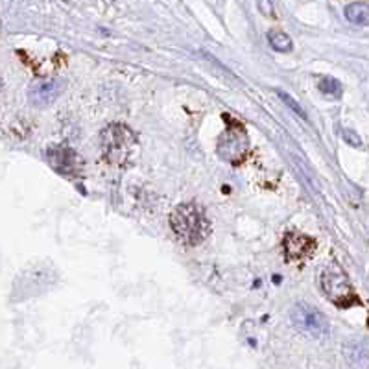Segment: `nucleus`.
Wrapping results in <instances>:
<instances>
[{"label":"nucleus","instance_id":"13","mask_svg":"<svg viewBox=\"0 0 369 369\" xmlns=\"http://www.w3.org/2000/svg\"><path fill=\"white\" fill-rule=\"evenodd\" d=\"M258 10L262 13L264 17H274L275 10H274V2L272 0H257Z\"/></svg>","mask_w":369,"mask_h":369},{"label":"nucleus","instance_id":"4","mask_svg":"<svg viewBox=\"0 0 369 369\" xmlns=\"http://www.w3.org/2000/svg\"><path fill=\"white\" fill-rule=\"evenodd\" d=\"M133 144H135L133 133L120 124H113L102 133V148H104V153L111 163H124L129 152H132Z\"/></svg>","mask_w":369,"mask_h":369},{"label":"nucleus","instance_id":"12","mask_svg":"<svg viewBox=\"0 0 369 369\" xmlns=\"http://www.w3.org/2000/svg\"><path fill=\"white\" fill-rule=\"evenodd\" d=\"M275 93H277V96H279L281 100L285 102L286 106H288L292 111H294L295 115H299L301 118H303V120H308V116H306L305 109H303V107H301L299 104H297V102H295L294 98H292V96L288 95V93H285V91H281V89H277V91H275Z\"/></svg>","mask_w":369,"mask_h":369},{"label":"nucleus","instance_id":"11","mask_svg":"<svg viewBox=\"0 0 369 369\" xmlns=\"http://www.w3.org/2000/svg\"><path fill=\"white\" fill-rule=\"evenodd\" d=\"M317 89H320L322 95L329 96V98H340L343 91L342 84L336 78H332V76H323L320 79V84H317Z\"/></svg>","mask_w":369,"mask_h":369},{"label":"nucleus","instance_id":"10","mask_svg":"<svg viewBox=\"0 0 369 369\" xmlns=\"http://www.w3.org/2000/svg\"><path fill=\"white\" fill-rule=\"evenodd\" d=\"M268 41H269V47L274 48L275 52H290L292 50V39L288 33L281 32V30H272V32L268 33Z\"/></svg>","mask_w":369,"mask_h":369},{"label":"nucleus","instance_id":"7","mask_svg":"<svg viewBox=\"0 0 369 369\" xmlns=\"http://www.w3.org/2000/svg\"><path fill=\"white\" fill-rule=\"evenodd\" d=\"M285 251L288 260H301L316 249V242L312 238L299 235V233H288L285 237Z\"/></svg>","mask_w":369,"mask_h":369},{"label":"nucleus","instance_id":"14","mask_svg":"<svg viewBox=\"0 0 369 369\" xmlns=\"http://www.w3.org/2000/svg\"><path fill=\"white\" fill-rule=\"evenodd\" d=\"M343 139H345V143H349L351 146H354V148H359L360 144H362V141H360L359 135H356L354 132H351V129H345V132H343Z\"/></svg>","mask_w":369,"mask_h":369},{"label":"nucleus","instance_id":"5","mask_svg":"<svg viewBox=\"0 0 369 369\" xmlns=\"http://www.w3.org/2000/svg\"><path fill=\"white\" fill-rule=\"evenodd\" d=\"M290 320L295 327L305 331L306 334L323 338L329 334V322L322 312L306 303H295L290 308Z\"/></svg>","mask_w":369,"mask_h":369},{"label":"nucleus","instance_id":"9","mask_svg":"<svg viewBox=\"0 0 369 369\" xmlns=\"http://www.w3.org/2000/svg\"><path fill=\"white\" fill-rule=\"evenodd\" d=\"M345 19L356 26H368L369 24V4L366 2H353L345 8Z\"/></svg>","mask_w":369,"mask_h":369},{"label":"nucleus","instance_id":"2","mask_svg":"<svg viewBox=\"0 0 369 369\" xmlns=\"http://www.w3.org/2000/svg\"><path fill=\"white\" fill-rule=\"evenodd\" d=\"M320 283H322V288L327 295V299L332 301L340 308L360 305L359 295L354 294L353 286L349 283V277L343 274V269L338 264H327L322 269Z\"/></svg>","mask_w":369,"mask_h":369},{"label":"nucleus","instance_id":"8","mask_svg":"<svg viewBox=\"0 0 369 369\" xmlns=\"http://www.w3.org/2000/svg\"><path fill=\"white\" fill-rule=\"evenodd\" d=\"M63 91V84L59 79H48V81H39L32 85L30 89V100L36 106H50L58 100V96Z\"/></svg>","mask_w":369,"mask_h":369},{"label":"nucleus","instance_id":"1","mask_svg":"<svg viewBox=\"0 0 369 369\" xmlns=\"http://www.w3.org/2000/svg\"><path fill=\"white\" fill-rule=\"evenodd\" d=\"M170 227L189 246H198L209 237L211 223L205 218V212L194 203H183L178 205L170 214Z\"/></svg>","mask_w":369,"mask_h":369},{"label":"nucleus","instance_id":"6","mask_svg":"<svg viewBox=\"0 0 369 369\" xmlns=\"http://www.w3.org/2000/svg\"><path fill=\"white\" fill-rule=\"evenodd\" d=\"M47 159L50 166L59 174L74 175L78 172V155H76L72 148L65 146V144L48 148Z\"/></svg>","mask_w":369,"mask_h":369},{"label":"nucleus","instance_id":"3","mask_svg":"<svg viewBox=\"0 0 369 369\" xmlns=\"http://www.w3.org/2000/svg\"><path fill=\"white\" fill-rule=\"evenodd\" d=\"M223 118L227 122V127L220 137V143H218V153H220L221 159H226L233 164H238L248 152L249 139L240 122L233 120V116L229 115H223Z\"/></svg>","mask_w":369,"mask_h":369}]
</instances>
